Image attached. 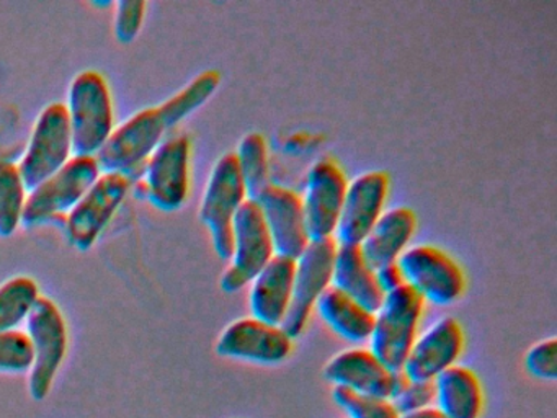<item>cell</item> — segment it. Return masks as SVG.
<instances>
[{
  "label": "cell",
  "instance_id": "10",
  "mask_svg": "<svg viewBox=\"0 0 557 418\" xmlns=\"http://www.w3.org/2000/svg\"><path fill=\"white\" fill-rule=\"evenodd\" d=\"M273 257L275 248L259 205L253 199H246L234 218L233 254L230 267L221 276V290L230 294L239 293L252 283Z\"/></svg>",
  "mask_w": 557,
  "mask_h": 418
},
{
  "label": "cell",
  "instance_id": "31",
  "mask_svg": "<svg viewBox=\"0 0 557 418\" xmlns=\"http://www.w3.org/2000/svg\"><path fill=\"white\" fill-rule=\"evenodd\" d=\"M391 402L400 415L430 407L435 404V385L433 382L407 381Z\"/></svg>",
  "mask_w": 557,
  "mask_h": 418
},
{
  "label": "cell",
  "instance_id": "16",
  "mask_svg": "<svg viewBox=\"0 0 557 418\" xmlns=\"http://www.w3.org/2000/svg\"><path fill=\"white\" fill-rule=\"evenodd\" d=\"M389 195V175L383 170L361 173L348 182L338 218L337 244L360 245L384 212Z\"/></svg>",
  "mask_w": 557,
  "mask_h": 418
},
{
  "label": "cell",
  "instance_id": "27",
  "mask_svg": "<svg viewBox=\"0 0 557 418\" xmlns=\"http://www.w3.org/2000/svg\"><path fill=\"white\" fill-rule=\"evenodd\" d=\"M34 365V346L25 330H0V372L22 374Z\"/></svg>",
  "mask_w": 557,
  "mask_h": 418
},
{
  "label": "cell",
  "instance_id": "33",
  "mask_svg": "<svg viewBox=\"0 0 557 418\" xmlns=\"http://www.w3.org/2000/svg\"><path fill=\"white\" fill-rule=\"evenodd\" d=\"M399 418H448L443 415L435 405L430 407L420 408V410L409 411V414H403Z\"/></svg>",
  "mask_w": 557,
  "mask_h": 418
},
{
  "label": "cell",
  "instance_id": "14",
  "mask_svg": "<svg viewBox=\"0 0 557 418\" xmlns=\"http://www.w3.org/2000/svg\"><path fill=\"white\" fill-rule=\"evenodd\" d=\"M223 358L253 365H280L293 353V339L282 325L243 317L224 327L214 345Z\"/></svg>",
  "mask_w": 557,
  "mask_h": 418
},
{
  "label": "cell",
  "instance_id": "12",
  "mask_svg": "<svg viewBox=\"0 0 557 418\" xmlns=\"http://www.w3.org/2000/svg\"><path fill=\"white\" fill-rule=\"evenodd\" d=\"M337 247L334 237L311 241L306 250L296 258L292 304L282 323L293 340L305 332L315 303L332 286V270Z\"/></svg>",
  "mask_w": 557,
  "mask_h": 418
},
{
  "label": "cell",
  "instance_id": "32",
  "mask_svg": "<svg viewBox=\"0 0 557 418\" xmlns=\"http://www.w3.org/2000/svg\"><path fill=\"white\" fill-rule=\"evenodd\" d=\"M374 274H376L377 284H380L384 294L391 293V291L397 290L404 284L403 273H400L397 261L374 268Z\"/></svg>",
  "mask_w": 557,
  "mask_h": 418
},
{
  "label": "cell",
  "instance_id": "11",
  "mask_svg": "<svg viewBox=\"0 0 557 418\" xmlns=\"http://www.w3.org/2000/svg\"><path fill=\"white\" fill-rule=\"evenodd\" d=\"M404 284L412 287L425 303L449 306L462 296L466 278L455 258L435 245H413L399 260Z\"/></svg>",
  "mask_w": 557,
  "mask_h": 418
},
{
  "label": "cell",
  "instance_id": "21",
  "mask_svg": "<svg viewBox=\"0 0 557 418\" xmlns=\"http://www.w3.org/2000/svg\"><path fill=\"white\" fill-rule=\"evenodd\" d=\"M332 286L371 312H376L384 300L374 268L368 263L360 245L338 244L332 270Z\"/></svg>",
  "mask_w": 557,
  "mask_h": 418
},
{
  "label": "cell",
  "instance_id": "7",
  "mask_svg": "<svg viewBox=\"0 0 557 418\" xmlns=\"http://www.w3.org/2000/svg\"><path fill=\"white\" fill-rule=\"evenodd\" d=\"M246 199L249 198L236 156L234 152L224 153L211 169L198 211L221 260H230L233 254V222Z\"/></svg>",
  "mask_w": 557,
  "mask_h": 418
},
{
  "label": "cell",
  "instance_id": "18",
  "mask_svg": "<svg viewBox=\"0 0 557 418\" xmlns=\"http://www.w3.org/2000/svg\"><path fill=\"white\" fill-rule=\"evenodd\" d=\"M256 202L269 229L275 255L296 260L311 242L306 228L301 196L293 189L272 183L260 193Z\"/></svg>",
  "mask_w": 557,
  "mask_h": 418
},
{
  "label": "cell",
  "instance_id": "15",
  "mask_svg": "<svg viewBox=\"0 0 557 418\" xmlns=\"http://www.w3.org/2000/svg\"><path fill=\"white\" fill-rule=\"evenodd\" d=\"M324 378L334 388L389 401L409 381L403 371L387 368L370 348L363 346H354L332 356L324 366Z\"/></svg>",
  "mask_w": 557,
  "mask_h": 418
},
{
  "label": "cell",
  "instance_id": "29",
  "mask_svg": "<svg viewBox=\"0 0 557 418\" xmlns=\"http://www.w3.org/2000/svg\"><path fill=\"white\" fill-rule=\"evenodd\" d=\"M148 3L143 0H122L116 2L115 16H113V33L116 41L129 45L138 38L145 23Z\"/></svg>",
  "mask_w": 557,
  "mask_h": 418
},
{
  "label": "cell",
  "instance_id": "2",
  "mask_svg": "<svg viewBox=\"0 0 557 418\" xmlns=\"http://www.w3.org/2000/svg\"><path fill=\"white\" fill-rule=\"evenodd\" d=\"M64 107L70 118L74 156H99L116 127L112 88L106 75L94 69L74 75Z\"/></svg>",
  "mask_w": 557,
  "mask_h": 418
},
{
  "label": "cell",
  "instance_id": "30",
  "mask_svg": "<svg viewBox=\"0 0 557 418\" xmlns=\"http://www.w3.org/2000/svg\"><path fill=\"white\" fill-rule=\"evenodd\" d=\"M524 368L533 378L554 381L557 378V342L556 336L534 343L524 353Z\"/></svg>",
  "mask_w": 557,
  "mask_h": 418
},
{
  "label": "cell",
  "instance_id": "25",
  "mask_svg": "<svg viewBox=\"0 0 557 418\" xmlns=\"http://www.w3.org/2000/svg\"><path fill=\"white\" fill-rule=\"evenodd\" d=\"M28 188L17 163L0 159V237L9 238L22 228Z\"/></svg>",
  "mask_w": 557,
  "mask_h": 418
},
{
  "label": "cell",
  "instance_id": "23",
  "mask_svg": "<svg viewBox=\"0 0 557 418\" xmlns=\"http://www.w3.org/2000/svg\"><path fill=\"white\" fill-rule=\"evenodd\" d=\"M319 317L332 332L347 342L363 343L370 340L374 325V312L355 303L347 294L331 286L315 303Z\"/></svg>",
  "mask_w": 557,
  "mask_h": 418
},
{
  "label": "cell",
  "instance_id": "17",
  "mask_svg": "<svg viewBox=\"0 0 557 418\" xmlns=\"http://www.w3.org/2000/svg\"><path fill=\"white\" fill-rule=\"evenodd\" d=\"M465 343L461 323L453 317H443L417 336L400 371L409 381L433 382L456 365Z\"/></svg>",
  "mask_w": 557,
  "mask_h": 418
},
{
  "label": "cell",
  "instance_id": "3",
  "mask_svg": "<svg viewBox=\"0 0 557 418\" xmlns=\"http://www.w3.org/2000/svg\"><path fill=\"white\" fill-rule=\"evenodd\" d=\"M100 175L102 169L97 157L73 156L63 169L28 192L22 228H41L66 218Z\"/></svg>",
  "mask_w": 557,
  "mask_h": 418
},
{
  "label": "cell",
  "instance_id": "19",
  "mask_svg": "<svg viewBox=\"0 0 557 418\" xmlns=\"http://www.w3.org/2000/svg\"><path fill=\"white\" fill-rule=\"evenodd\" d=\"M295 270L296 260L275 255L253 278L249 290V309L252 317L273 325H282L292 304Z\"/></svg>",
  "mask_w": 557,
  "mask_h": 418
},
{
  "label": "cell",
  "instance_id": "28",
  "mask_svg": "<svg viewBox=\"0 0 557 418\" xmlns=\"http://www.w3.org/2000/svg\"><path fill=\"white\" fill-rule=\"evenodd\" d=\"M332 398L348 418H399L400 414L389 398L357 394L348 389H332Z\"/></svg>",
  "mask_w": 557,
  "mask_h": 418
},
{
  "label": "cell",
  "instance_id": "13",
  "mask_svg": "<svg viewBox=\"0 0 557 418\" xmlns=\"http://www.w3.org/2000/svg\"><path fill=\"white\" fill-rule=\"evenodd\" d=\"M347 186V175L334 159L324 157L312 163L301 196L306 228L311 241L334 237Z\"/></svg>",
  "mask_w": 557,
  "mask_h": 418
},
{
  "label": "cell",
  "instance_id": "24",
  "mask_svg": "<svg viewBox=\"0 0 557 418\" xmlns=\"http://www.w3.org/2000/svg\"><path fill=\"white\" fill-rule=\"evenodd\" d=\"M41 296L40 284L28 274H17L0 283V330L21 329Z\"/></svg>",
  "mask_w": 557,
  "mask_h": 418
},
{
  "label": "cell",
  "instance_id": "5",
  "mask_svg": "<svg viewBox=\"0 0 557 418\" xmlns=\"http://www.w3.org/2000/svg\"><path fill=\"white\" fill-rule=\"evenodd\" d=\"M138 188L159 211L184 208L191 188V140L187 134H171L159 144L143 163Z\"/></svg>",
  "mask_w": 557,
  "mask_h": 418
},
{
  "label": "cell",
  "instance_id": "4",
  "mask_svg": "<svg viewBox=\"0 0 557 418\" xmlns=\"http://www.w3.org/2000/svg\"><path fill=\"white\" fill-rule=\"evenodd\" d=\"M425 300L403 284L384 294L383 304L374 312L370 349L393 371H400L413 342L419 336Z\"/></svg>",
  "mask_w": 557,
  "mask_h": 418
},
{
  "label": "cell",
  "instance_id": "9",
  "mask_svg": "<svg viewBox=\"0 0 557 418\" xmlns=\"http://www.w3.org/2000/svg\"><path fill=\"white\" fill-rule=\"evenodd\" d=\"M132 176L102 172L92 188L64 218L67 242L76 250L87 251L102 237L119 209L132 192Z\"/></svg>",
  "mask_w": 557,
  "mask_h": 418
},
{
  "label": "cell",
  "instance_id": "26",
  "mask_svg": "<svg viewBox=\"0 0 557 418\" xmlns=\"http://www.w3.org/2000/svg\"><path fill=\"white\" fill-rule=\"evenodd\" d=\"M237 167L246 185L247 198L256 201L260 193L272 185L270 182V156L265 137L249 133L239 140L236 152Z\"/></svg>",
  "mask_w": 557,
  "mask_h": 418
},
{
  "label": "cell",
  "instance_id": "20",
  "mask_svg": "<svg viewBox=\"0 0 557 418\" xmlns=\"http://www.w3.org/2000/svg\"><path fill=\"white\" fill-rule=\"evenodd\" d=\"M416 229L417 216L412 209L406 206L387 209L360 244L368 263L377 268L399 260L409 248Z\"/></svg>",
  "mask_w": 557,
  "mask_h": 418
},
{
  "label": "cell",
  "instance_id": "6",
  "mask_svg": "<svg viewBox=\"0 0 557 418\" xmlns=\"http://www.w3.org/2000/svg\"><path fill=\"white\" fill-rule=\"evenodd\" d=\"M27 330L34 346V365L28 371V392L37 402L50 395L58 372L70 349L66 317L50 297L41 296L27 319Z\"/></svg>",
  "mask_w": 557,
  "mask_h": 418
},
{
  "label": "cell",
  "instance_id": "1",
  "mask_svg": "<svg viewBox=\"0 0 557 418\" xmlns=\"http://www.w3.org/2000/svg\"><path fill=\"white\" fill-rule=\"evenodd\" d=\"M220 85L221 72L207 69L168 100L132 114L115 127L109 143L97 156L102 172L132 176L133 170L143 167L146 159L158 149L162 140L171 136L182 121L208 103Z\"/></svg>",
  "mask_w": 557,
  "mask_h": 418
},
{
  "label": "cell",
  "instance_id": "22",
  "mask_svg": "<svg viewBox=\"0 0 557 418\" xmlns=\"http://www.w3.org/2000/svg\"><path fill=\"white\" fill-rule=\"evenodd\" d=\"M435 407L448 418H481L484 389L481 379L468 366L453 365L433 381Z\"/></svg>",
  "mask_w": 557,
  "mask_h": 418
},
{
  "label": "cell",
  "instance_id": "8",
  "mask_svg": "<svg viewBox=\"0 0 557 418\" xmlns=\"http://www.w3.org/2000/svg\"><path fill=\"white\" fill-rule=\"evenodd\" d=\"M73 156V134L66 107L61 101H53L38 113L17 163L28 192L63 169Z\"/></svg>",
  "mask_w": 557,
  "mask_h": 418
}]
</instances>
